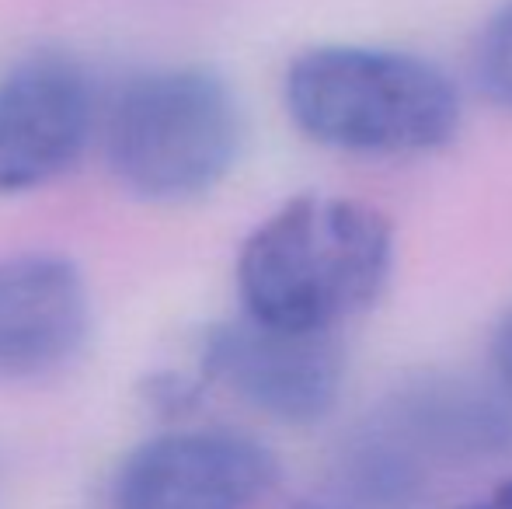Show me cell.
Returning <instances> with one entry per match:
<instances>
[{
  "label": "cell",
  "mask_w": 512,
  "mask_h": 509,
  "mask_svg": "<svg viewBox=\"0 0 512 509\" xmlns=\"http://www.w3.org/2000/svg\"><path fill=\"white\" fill-rule=\"evenodd\" d=\"M394 234L356 199L297 196L265 217L237 255L241 314L300 332H338L384 293Z\"/></svg>",
  "instance_id": "1"
},
{
  "label": "cell",
  "mask_w": 512,
  "mask_h": 509,
  "mask_svg": "<svg viewBox=\"0 0 512 509\" xmlns=\"http://www.w3.org/2000/svg\"><path fill=\"white\" fill-rule=\"evenodd\" d=\"M283 102L307 140L345 154H429L457 136L460 95L453 81L405 49H304L290 63Z\"/></svg>",
  "instance_id": "2"
},
{
  "label": "cell",
  "mask_w": 512,
  "mask_h": 509,
  "mask_svg": "<svg viewBox=\"0 0 512 509\" xmlns=\"http://www.w3.org/2000/svg\"><path fill=\"white\" fill-rule=\"evenodd\" d=\"M112 178L143 203H189L237 164L244 119L230 84L206 67H157L115 91L102 119Z\"/></svg>",
  "instance_id": "3"
},
{
  "label": "cell",
  "mask_w": 512,
  "mask_h": 509,
  "mask_svg": "<svg viewBox=\"0 0 512 509\" xmlns=\"http://www.w3.org/2000/svg\"><path fill=\"white\" fill-rule=\"evenodd\" d=\"M199 367L206 381L286 426L321 422L345 381V353L335 332L279 328L248 314L206 328Z\"/></svg>",
  "instance_id": "4"
},
{
  "label": "cell",
  "mask_w": 512,
  "mask_h": 509,
  "mask_svg": "<svg viewBox=\"0 0 512 509\" xmlns=\"http://www.w3.org/2000/svg\"><path fill=\"white\" fill-rule=\"evenodd\" d=\"M269 447L234 429H171L133 447L108 482V509H251L276 485Z\"/></svg>",
  "instance_id": "5"
},
{
  "label": "cell",
  "mask_w": 512,
  "mask_h": 509,
  "mask_svg": "<svg viewBox=\"0 0 512 509\" xmlns=\"http://www.w3.org/2000/svg\"><path fill=\"white\" fill-rule=\"evenodd\" d=\"M98 129V95L81 60L42 49L0 77V196L67 175Z\"/></svg>",
  "instance_id": "6"
},
{
  "label": "cell",
  "mask_w": 512,
  "mask_h": 509,
  "mask_svg": "<svg viewBox=\"0 0 512 509\" xmlns=\"http://www.w3.org/2000/svg\"><path fill=\"white\" fill-rule=\"evenodd\" d=\"M91 339V293L56 252L0 258V377L42 381L67 370Z\"/></svg>",
  "instance_id": "7"
},
{
  "label": "cell",
  "mask_w": 512,
  "mask_h": 509,
  "mask_svg": "<svg viewBox=\"0 0 512 509\" xmlns=\"http://www.w3.org/2000/svg\"><path fill=\"white\" fill-rule=\"evenodd\" d=\"M474 81L488 102L512 112V0L481 28L474 46Z\"/></svg>",
  "instance_id": "8"
},
{
  "label": "cell",
  "mask_w": 512,
  "mask_h": 509,
  "mask_svg": "<svg viewBox=\"0 0 512 509\" xmlns=\"http://www.w3.org/2000/svg\"><path fill=\"white\" fill-rule=\"evenodd\" d=\"M492 370L499 387L512 398V311L499 321L492 335Z\"/></svg>",
  "instance_id": "9"
},
{
  "label": "cell",
  "mask_w": 512,
  "mask_h": 509,
  "mask_svg": "<svg viewBox=\"0 0 512 509\" xmlns=\"http://www.w3.org/2000/svg\"><path fill=\"white\" fill-rule=\"evenodd\" d=\"M467 509H512V478L499 482L488 496H481L478 503H471Z\"/></svg>",
  "instance_id": "10"
}]
</instances>
